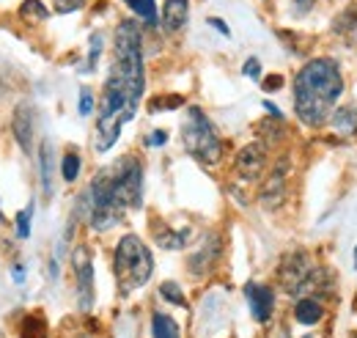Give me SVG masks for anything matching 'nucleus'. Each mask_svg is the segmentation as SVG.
Returning <instances> with one entry per match:
<instances>
[{
	"mask_svg": "<svg viewBox=\"0 0 357 338\" xmlns=\"http://www.w3.org/2000/svg\"><path fill=\"white\" fill-rule=\"evenodd\" d=\"M344 94V75L333 58H313L294 78V110L305 127H324Z\"/></svg>",
	"mask_w": 357,
	"mask_h": 338,
	"instance_id": "nucleus-1",
	"label": "nucleus"
},
{
	"mask_svg": "<svg viewBox=\"0 0 357 338\" xmlns=\"http://www.w3.org/2000/svg\"><path fill=\"white\" fill-rule=\"evenodd\" d=\"M110 72L124 83L130 96L140 105L143 88H146V69H143V34L135 20H124L116 28Z\"/></svg>",
	"mask_w": 357,
	"mask_h": 338,
	"instance_id": "nucleus-2",
	"label": "nucleus"
},
{
	"mask_svg": "<svg viewBox=\"0 0 357 338\" xmlns=\"http://www.w3.org/2000/svg\"><path fill=\"white\" fill-rule=\"evenodd\" d=\"M113 270H116V281L121 286L124 295H130L135 289L146 286L151 272H154V258L151 251L146 248V242L135 234H127L119 240L116 254H113Z\"/></svg>",
	"mask_w": 357,
	"mask_h": 338,
	"instance_id": "nucleus-3",
	"label": "nucleus"
},
{
	"mask_svg": "<svg viewBox=\"0 0 357 338\" xmlns=\"http://www.w3.org/2000/svg\"><path fill=\"white\" fill-rule=\"evenodd\" d=\"M181 140L184 149L204 166H215L223 157V143L215 132V124L201 108H187V116L181 122Z\"/></svg>",
	"mask_w": 357,
	"mask_h": 338,
	"instance_id": "nucleus-4",
	"label": "nucleus"
},
{
	"mask_svg": "<svg viewBox=\"0 0 357 338\" xmlns=\"http://www.w3.org/2000/svg\"><path fill=\"white\" fill-rule=\"evenodd\" d=\"M113 182V198L121 210H137L143 204V166L140 160L127 157L116 166V173H110Z\"/></svg>",
	"mask_w": 357,
	"mask_h": 338,
	"instance_id": "nucleus-5",
	"label": "nucleus"
},
{
	"mask_svg": "<svg viewBox=\"0 0 357 338\" xmlns=\"http://www.w3.org/2000/svg\"><path fill=\"white\" fill-rule=\"evenodd\" d=\"M311 275H313V264L311 258H308V254H303V251L289 254L283 258L280 270H278V278H280V286H283L286 295H303L305 286H308V281H311Z\"/></svg>",
	"mask_w": 357,
	"mask_h": 338,
	"instance_id": "nucleus-6",
	"label": "nucleus"
},
{
	"mask_svg": "<svg viewBox=\"0 0 357 338\" xmlns=\"http://www.w3.org/2000/svg\"><path fill=\"white\" fill-rule=\"evenodd\" d=\"M267 168V143L261 140H253L248 143L239 154H236V173L245 179V182H256L264 176Z\"/></svg>",
	"mask_w": 357,
	"mask_h": 338,
	"instance_id": "nucleus-7",
	"label": "nucleus"
},
{
	"mask_svg": "<svg viewBox=\"0 0 357 338\" xmlns=\"http://www.w3.org/2000/svg\"><path fill=\"white\" fill-rule=\"evenodd\" d=\"M72 270H75V278H77V300H80V308L89 311L93 305V264H91V254L86 248H77L72 256Z\"/></svg>",
	"mask_w": 357,
	"mask_h": 338,
	"instance_id": "nucleus-8",
	"label": "nucleus"
},
{
	"mask_svg": "<svg viewBox=\"0 0 357 338\" xmlns=\"http://www.w3.org/2000/svg\"><path fill=\"white\" fill-rule=\"evenodd\" d=\"M286 176H289V163L283 160V163H278L275 170L261 182V190H259L261 207L278 210V207L283 204V198H286Z\"/></svg>",
	"mask_w": 357,
	"mask_h": 338,
	"instance_id": "nucleus-9",
	"label": "nucleus"
},
{
	"mask_svg": "<svg viewBox=\"0 0 357 338\" xmlns=\"http://www.w3.org/2000/svg\"><path fill=\"white\" fill-rule=\"evenodd\" d=\"M245 297L250 302V314L256 322H269L272 311H275V292L264 286V284H248L245 286Z\"/></svg>",
	"mask_w": 357,
	"mask_h": 338,
	"instance_id": "nucleus-10",
	"label": "nucleus"
},
{
	"mask_svg": "<svg viewBox=\"0 0 357 338\" xmlns=\"http://www.w3.org/2000/svg\"><path fill=\"white\" fill-rule=\"evenodd\" d=\"M11 132H14V140L20 143V149L25 154H31L33 149V110L31 105H17L14 116H11Z\"/></svg>",
	"mask_w": 357,
	"mask_h": 338,
	"instance_id": "nucleus-11",
	"label": "nucleus"
},
{
	"mask_svg": "<svg viewBox=\"0 0 357 338\" xmlns=\"http://www.w3.org/2000/svg\"><path fill=\"white\" fill-rule=\"evenodd\" d=\"M218 256H220V240L212 234L209 240L201 242V248H198L195 254L190 256V272H192V275H204V272H209V270L215 267Z\"/></svg>",
	"mask_w": 357,
	"mask_h": 338,
	"instance_id": "nucleus-12",
	"label": "nucleus"
},
{
	"mask_svg": "<svg viewBox=\"0 0 357 338\" xmlns=\"http://www.w3.org/2000/svg\"><path fill=\"white\" fill-rule=\"evenodd\" d=\"M187 17H190V0H165L162 3V25H165V31L184 28Z\"/></svg>",
	"mask_w": 357,
	"mask_h": 338,
	"instance_id": "nucleus-13",
	"label": "nucleus"
},
{
	"mask_svg": "<svg viewBox=\"0 0 357 338\" xmlns=\"http://www.w3.org/2000/svg\"><path fill=\"white\" fill-rule=\"evenodd\" d=\"M154 237H157V245L160 248H165V251H181L184 245H187V240H190V231L184 228V231H174V228H168V226H157L154 228Z\"/></svg>",
	"mask_w": 357,
	"mask_h": 338,
	"instance_id": "nucleus-14",
	"label": "nucleus"
},
{
	"mask_svg": "<svg viewBox=\"0 0 357 338\" xmlns=\"http://www.w3.org/2000/svg\"><path fill=\"white\" fill-rule=\"evenodd\" d=\"M294 316H297L300 325H316V322H321L324 308H321L316 300H311V297H303V300L294 305Z\"/></svg>",
	"mask_w": 357,
	"mask_h": 338,
	"instance_id": "nucleus-15",
	"label": "nucleus"
},
{
	"mask_svg": "<svg viewBox=\"0 0 357 338\" xmlns=\"http://www.w3.org/2000/svg\"><path fill=\"white\" fill-rule=\"evenodd\" d=\"M47 17H50V8H47L42 0H22V6H20V20L22 22H45Z\"/></svg>",
	"mask_w": 357,
	"mask_h": 338,
	"instance_id": "nucleus-16",
	"label": "nucleus"
},
{
	"mask_svg": "<svg viewBox=\"0 0 357 338\" xmlns=\"http://www.w3.org/2000/svg\"><path fill=\"white\" fill-rule=\"evenodd\" d=\"M151 336L154 338H181L178 336V325L168 314H154L151 316Z\"/></svg>",
	"mask_w": 357,
	"mask_h": 338,
	"instance_id": "nucleus-17",
	"label": "nucleus"
},
{
	"mask_svg": "<svg viewBox=\"0 0 357 338\" xmlns=\"http://www.w3.org/2000/svg\"><path fill=\"white\" fill-rule=\"evenodd\" d=\"M39 163H42V190H45V196H52V149H50V140L42 143Z\"/></svg>",
	"mask_w": 357,
	"mask_h": 338,
	"instance_id": "nucleus-18",
	"label": "nucleus"
},
{
	"mask_svg": "<svg viewBox=\"0 0 357 338\" xmlns=\"http://www.w3.org/2000/svg\"><path fill=\"white\" fill-rule=\"evenodd\" d=\"M146 25H157V3L154 0H124Z\"/></svg>",
	"mask_w": 357,
	"mask_h": 338,
	"instance_id": "nucleus-19",
	"label": "nucleus"
},
{
	"mask_svg": "<svg viewBox=\"0 0 357 338\" xmlns=\"http://www.w3.org/2000/svg\"><path fill=\"white\" fill-rule=\"evenodd\" d=\"M184 105V99L178 94H160L149 102V113H165V110H176Z\"/></svg>",
	"mask_w": 357,
	"mask_h": 338,
	"instance_id": "nucleus-20",
	"label": "nucleus"
},
{
	"mask_svg": "<svg viewBox=\"0 0 357 338\" xmlns=\"http://www.w3.org/2000/svg\"><path fill=\"white\" fill-rule=\"evenodd\" d=\"M22 338H47V322L39 314H31L22 319Z\"/></svg>",
	"mask_w": 357,
	"mask_h": 338,
	"instance_id": "nucleus-21",
	"label": "nucleus"
},
{
	"mask_svg": "<svg viewBox=\"0 0 357 338\" xmlns=\"http://www.w3.org/2000/svg\"><path fill=\"white\" fill-rule=\"evenodd\" d=\"M333 127L338 129V132H355L357 129V113L352 108H341V110H335L333 113Z\"/></svg>",
	"mask_w": 357,
	"mask_h": 338,
	"instance_id": "nucleus-22",
	"label": "nucleus"
},
{
	"mask_svg": "<svg viewBox=\"0 0 357 338\" xmlns=\"http://www.w3.org/2000/svg\"><path fill=\"white\" fill-rule=\"evenodd\" d=\"M160 295L165 297L168 302L178 305V308H187V297H184V292L178 289V284H174V281H165V284L160 286Z\"/></svg>",
	"mask_w": 357,
	"mask_h": 338,
	"instance_id": "nucleus-23",
	"label": "nucleus"
},
{
	"mask_svg": "<svg viewBox=\"0 0 357 338\" xmlns=\"http://www.w3.org/2000/svg\"><path fill=\"white\" fill-rule=\"evenodd\" d=\"M61 173H63L66 182H75V179H77V173H80V154H77V152H69V154L63 157Z\"/></svg>",
	"mask_w": 357,
	"mask_h": 338,
	"instance_id": "nucleus-24",
	"label": "nucleus"
},
{
	"mask_svg": "<svg viewBox=\"0 0 357 338\" xmlns=\"http://www.w3.org/2000/svg\"><path fill=\"white\" fill-rule=\"evenodd\" d=\"M31 214H33V207H28L25 212L17 214V237L20 240H28L31 237Z\"/></svg>",
	"mask_w": 357,
	"mask_h": 338,
	"instance_id": "nucleus-25",
	"label": "nucleus"
},
{
	"mask_svg": "<svg viewBox=\"0 0 357 338\" xmlns=\"http://www.w3.org/2000/svg\"><path fill=\"white\" fill-rule=\"evenodd\" d=\"M355 28H357V8H349L347 14H341V17L335 20V31H338V34L355 31Z\"/></svg>",
	"mask_w": 357,
	"mask_h": 338,
	"instance_id": "nucleus-26",
	"label": "nucleus"
},
{
	"mask_svg": "<svg viewBox=\"0 0 357 338\" xmlns=\"http://www.w3.org/2000/svg\"><path fill=\"white\" fill-rule=\"evenodd\" d=\"M99 55H102V34H93V36H91L89 66H86V72H93V66H96V61H99Z\"/></svg>",
	"mask_w": 357,
	"mask_h": 338,
	"instance_id": "nucleus-27",
	"label": "nucleus"
},
{
	"mask_svg": "<svg viewBox=\"0 0 357 338\" xmlns=\"http://www.w3.org/2000/svg\"><path fill=\"white\" fill-rule=\"evenodd\" d=\"M86 6V0H52V8L58 14H72V11H80Z\"/></svg>",
	"mask_w": 357,
	"mask_h": 338,
	"instance_id": "nucleus-28",
	"label": "nucleus"
},
{
	"mask_svg": "<svg viewBox=\"0 0 357 338\" xmlns=\"http://www.w3.org/2000/svg\"><path fill=\"white\" fill-rule=\"evenodd\" d=\"M242 75L250 78V80H259L261 78V61L259 58H248L245 66H242Z\"/></svg>",
	"mask_w": 357,
	"mask_h": 338,
	"instance_id": "nucleus-29",
	"label": "nucleus"
},
{
	"mask_svg": "<svg viewBox=\"0 0 357 338\" xmlns=\"http://www.w3.org/2000/svg\"><path fill=\"white\" fill-rule=\"evenodd\" d=\"M77 110H80V116H91V113H93V94H91V88H83V91H80V105H77Z\"/></svg>",
	"mask_w": 357,
	"mask_h": 338,
	"instance_id": "nucleus-30",
	"label": "nucleus"
},
{
	"mask_svg": "<svg viewBox=\"0 0 357 338\" xmlns=\"http://www.w3.org/2000/svg\"><path fill=\"white\" fill-rule=\"evenodd\" d=\"M162 143H168V132L165 129H154V135L146 138V146H162Z\"/></svg>",
	"mask_w": 357,
	"mask_h": 338,
	"instance_id": "nucleus-31",
	"label": "nucleus"
},
{
	"mask_svg": "<svg viewBox=\"0 0 357 338\" xmlns=\"http://www.w3.org/2000/svg\"><path fill=\"white\" fill-rule=\"evenodd\" d=\"M261 85H264V91H269V94H272V91H280V85H283V78H280V75H269V78Z\"/></svg>",
	"mask_w": 357,
	"mask_h": 338,
	"instance_id": "nucleus-32",
	"label": "nucleus"
},
{
	"mask_svg": "<svg viewBox=\"0 0 357 338\" xmlns=\"http://www.w3.org/2000/svg\"><path fill=\"white\" fill-rule=\"evenodd\" d=\"M206 22H209V25H212L215 31H220L223 36H231V31H228V25H225V22H223V20H220V17H209Z\"/></svg>",
	"mask_w": 357,
	"mask_h": 338,
	"instance_id": "nucleus-33",
	"label": "nucleus"
},
{
	"mask_svg": "<svg viewBox=\"0 0 357 338\" xmlns=\"http://www.w3.org/2000/svg\"><path fill=\"white\" fill-rule=\"evenodd\" d=\"M355 264H357V248H355Z\"/></svg>",
	"mask_w": 357,
	"mask_h": 338,
	"instance_id": "nucleus-34",
	"label": "nucleus"
}]
</instances>
